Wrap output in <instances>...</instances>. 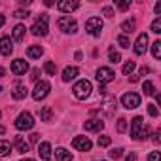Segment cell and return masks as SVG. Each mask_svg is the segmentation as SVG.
Instances as JSON below:
<instances>
[{"label":"cell","mask_w":161,"mask_h":161,"mask_svg":"<svg viewBox=\"0 0 161 161\" xmlns=\"http://www.w3.org/2000/svg\"><path fill=\"white\" fill-rule=\"evenodd\" d=\"M21 161H34V159H31V157H27V159H21Z\"/></svg>","instance_id":"cell-53"},{"label":"cell","mask_w":161,"mask_h":161,"mask_svg":"<svg viewBox=\"0 0 161 161\" xmlns=\"http://www.w3.org/2000/svg\"><path fill=\"white\" fill-rule=\"evenodd\" d=\"M49 91H51L49 82H46V80H42V82H36L34 91H32V99H34V101H42V99H46V97L49 95Z\"/></svg>","instance_id":"cell-3"},{"label":"cell","mask_w":161,"mask_h":161,"mask_svg":"<svg viewBox=\"0 0 161 161\" xmlns=\"http://www.w3.org/2000/svg\"><path fill=\"white\" fill-rule=\"evenodd\" d=\"M38 76H40V70H38V68H32V72H31V80H32V82H38Z\"/></svg>","instance_id":"cell-42"},{"label":"cell","mask_w":161,"mask_h":161,"mask_svg":"<svg viewBox=\"0 0 161 161\" xmlns=\"http://www.w3.org/2000/svg\"><path fill=\"white\" fill-rule=\"evenodd\" d=\"M27 70H29V63H27V61H23V59H15V61L12 63V72H14L15 76H23Z\"/></svg>","instance_id":"cell-13"},{"label":"cell","mask_w":161,"mask_h":161,"mask_svg":"<svg viewBox=\"0 0 161 161\" xmlns=\"http://www.w3.org/2000/svg\"><path fill=\"white\" fill-rule=\"evenodd\" d=\"M142 91H144L146 95H155V93H157V91H155V87H153V84H152V82H148V80L142 84Z\"/></svg>","instance_id":"cell-27"},{"label":"cell","mask_w":161,"mask_h":161,"mask_svg":"<svg viewBox=\"0 0 161 161\" xmlns=\"http://www.w3.org/2000/svg\"><path fill=\"white\" fill-rule=\"evenodd\" d=\"M119 10H127V8H131V0H125V2H119V0H116L114 2Z\"/></svg>","instance_id":"cell-38"},{"label":"cell","mask_w":161,"mask_h":161,"mask_svg":"<svg viewBox=\"0 0 161 161\" xmlns=\"http://www.w3.org/2000/svg\"><path fill=\"white\" fill-rule=\"evenodd\" d=\"M0 91H2V87H0Z\"/></svg>","instance_id":"cell-54"},{"label":"cell","mask_w":161,"mask_h":161,"mask_svg":"<svg viewBox=\"0 0 161 161\" xmlns=\"http://www.w3.org/2000/svg\"><path fill=\"white\" fill-rule=\"evenodd\" d=\"M38 153H40V157L42 159H49V155H51V144L49 142H42L40 146H38Z\"/></svg>","instance_id":"cell-19"},{"label":"cell","mask_w":161,"mask_h":161,"mask_svg":"<svg viewBox=\"0 0 161 161\" xmlns=\"http://www.w3.org/2000/svg\"><path fill=\"white\" fill-rule=\"evenodd\" d=\"M108 57H110V63H114V64L121 61V55H119L114 47H110V49H108Z\"/></svg>","instance_id":"cell-29"},{"label":"cell","mask_w":161,"mask_h":161,"mask_svg":"<svg viewBox=\"0 0 161 161\" xmlns=\"http://www.w3.org/2000/svg\"><path fill=\"white\" fill-rule=\"evenodd\" d=\"M47 21H49V15L47 14H40L38 15V19H36V23L32 25V34L34 36H46L47 34Z\"/></svg>","instance_id":"cell-2"},{"label":"cell","mask_w":161,"mask_h":161,"mask_svg":"<svg viewBox=\"0 0 161 161\" xmlns=\"http://www.w3.org/2000/svg\"><path fill=\"white\" fill-rule=\"evenodd\" d=\"M0 53L4 57H10L14 53V42L10 40V36H2L0 38Z\"/></svg>","instance_id":"cell-12"},{"label":"cell","mask_w":161,"mask_h":161,"mask_svg":"<svg viewBox=\"0 0 161 161\" xmlns=\"http://www.w3.org/2000/svg\"><path fill=\"white\" fill-rule=\"evenodd\" d=\"M12 153V144L8 140H0V157H6Z\"/></svg>","instance_id":"cell-25"},{"label":"cell","mask_w":161,"mask_h":161,"mask_svg":"<svg viewBox=\"0 0 161 161\" xmlns=\"http://www.w3.org/2000/svg\"><path fill=\"white\" fill-rule=\"evenodd\" d=\"M72 146H74L76 150H80V152H89L93 144H91V140H89L87 136H74Z\"/></svg>","instance_id":"cell-10"},{"label":"cell","mask_w":161,"mask_h":161,"mask_svg":"<svg viewBox=\"0 0 161 161\" xmlns=\"http://www.w3.org/2000/svg\"><path fill=\"white\" fill-rule=\"evenodd\" d=\"M136 68V63L135 61H127L125 63V66H123V74L125 76H129V74H133V70Z\"/></svg>","instance_id":"cell-31"},{"label":"cell","mask_w":161,"mask_h":161,"mask_svg":"<svg viewBox=\"0 0 161 161\" xmlns=\"http://www.w3.org/2000/svg\"><path fill=\"white\" fill-rule=\"evenodd\" d=\"M148 114H150L152 118H157V114H159V112H157V106H155V104H148Z\"/></svg>","instance_id":"cell-39"},{"label":"cell","mask_w":161,"mask_h":161,"mask_svg":"<svg viewBox=\"0 0 161 161\" xmlns=\"http://www.w3.org/2000/svg\"><path fill=\"white\" fill-rule=\"evenodd\" d=\"M148 161H161V153L155 150V152H152L150 155H148Z\"/></svg>","instance_id":"cell-41"},{"label":"cell","mask_w":161,"mask_h":161,"mask_svg":"<svg viewBox=\"0 0 161 161\" xmlns=\"http://www.w3.org/2000/svg\"><path fill=\"white\" fill-rule=\"evenodd\" d=\"M152 32L153 34H159L161 32V17H155L153 23H152Z\"/></svg>","instance_id":"cell-33"},{"label":"cell","mask_w":161,"mask_h":161,"mask_svg":"<svg viewBox=\"0 0 161 161\" xmlns=\"http://www.w3.org/2000/svg\"><path fill=\"white\" fill-rule=\"evenodd\" d=\"M129 82H131V84H135V82H138V76H133V74H131V76H129Z\"/></svg>","instance_id":"cell-48"},{"label":"cell","mask_w":161,"mask_h":161,"mask_svg":"<svg viewBox=\"0 0 161 161\" xmlns=\"http://www.w3.org/2000/svg\"><path fill=\"white\" fill-rule=\"evenodd\" d=\"M4 23H6V17H4L2 14H0V27H4Z\"/></svg>","instance_id":"cell-50"},{"label":"cell","mask_w":161,"mask_h":161,"mask_svg":"<svg viewBox=\"0 0 161 161\" xmlns=\"http://www.w3.org/2000/svg\"><path fill=\"white\" fill-rule=\"evenodd\" d=\"M55 157H57V161H72V153L68 150H64V148H57Z\"/></svg>","instance_id":"cell-21"},{"label":"cell","mask_w":161,"mask_h":161,"mask_svg":"<svg viewBox=\"0 0 161 161\" xmlns=\"http://www.w3.org/2000/svg\"><path fill=\"white\" fill-rule=\"evenodd\" d=\"M140 129H142V118L136 116V118H133V121H131V138H138Z\"/></svg>","instance_id":"cell-15"},{"label":"cell","mask_w":161,"mask_h":161,"mask_svg":"<svg viewBox=\"0 0 161 161\" xmlns=\"http://www.w3.org/2000/svg\"><path fill=\"white\" fill-rule=\"evenodd\" d=\"M155 14H157V15L161 14V2H157V4H155Z\"/></svg>","instance_id":"cell-49"},{"label":"cell","mask_w":161,"mask_h":161,"mask_svg":"<svg viewBox=\"0 0 161 161\" xmlns=\"http://www.w3.org/2000/svg\"><path fill=\"white\" fill-rule=\"evenodd\" d=\"M135 27H136V21H135V19H127V21L121 23V31H123L125 34H131V32L135 31Z\"/></svg>","instance_id":"cell-24"},{"label":"cell","mask_w":161,"mask_h":161,"mask_svg":"<svg viewBox=\"0 0 161 161\" xmlns=\"http://www.w3.org/2000/svg\"><path fill=\"white\" fill-rule=\"evenodd\" d=\"M146 74H150V66H142L140 68V76H146Z\"/></svg>","instance_id":"cell-45"},{"label":"cell","mask_w":161,"mask_h":161,"mask_svg":"<svg viewBox=\"0 0 161 161\" xmlns=\"http://www.w3.org/2000/svg\"><path fill=\"white\" fill-rule=\"evenodd\" d=\"M6 133V127H2V125H0V135H4Z\"/></svg>","instance_id":"cell-52"},{"label":"cell","mask_w":161,"mask_h":161,"mask_svg":"<svg viewBox=\"0 0 161 161\" xmlns=\"http://www.w3.org/2000/svg\"><path fill=\"white\" fill-rule=\"evenodd\" d=\"M32 125H34V118L29 112H21L15 119V127L19 131H29V129H32Z\"/></svg>","instance_id":"cell-5"},{"label":"cell","mask_w":161,"mask_h":161,"mask_svg":"<svg viewBox=\"0 0 161 161\" xmlns=\"http://www.w3.org/2000/svg\"><path fill=\"white\" fill-rule=\"evenodd\" d=\"M2 76H6V70H4L2 66H0V78H2Z\"/></svg>","instance_id":"cell-51"},{"label":"cell","mask_w":161,"mask_h":161,"mask_svg":"<svg viewBox=\"0 0 161 161\" xmlns=\"http://www.w3.org/2000/svg\"><path fill=\"white\" fill-rule=\"evenodd\" d=\"M97 142H99V146H103V148H106V146H110V136H108V135H101Z\"/></svg>","instance_id":"cell-35"},{"label":"cell","mask_w":161,"mask_h":161,"mask_svg":"<svg viewBox=\"0 0 161 161\" xmlns=\"http://www.w3.org/2000/svg\"><path fill=\"white\" fill-rule=\"evenodd\" d=\"M116 129H118V133H125L127 131V119L125 118H119L118 123H116Z\"/></svg>","instance_id":"cell-32"},{"label":"cell","mask_w":161,"mask_h":161,"mask_svg":"<svg viewBox=\"0 0 161 161\" xmlns=\"http://www.w3.org/2000/svg\"><path fill=\"white\" fill-rule=\"evenodd\" d=\"M15 148H17L19 153H27L31 146H29V142L23 140V136H15Z\"/></svg>","instance_id":"cell-23"},{"label":"cell","mask_w":161,"mask_h":161,"mask_svg":"<svg viewBox=\"0 0 161 161\" xmlns=\"http://www.w3.org/2000/svg\"><path fill=\"white\" fill-rule=\"evenodd\" d=\"M121 104H123V108H127V110H133V108H138L140 106V95H136V93H125L123 97H121Z\"/></svg>","instance_id":"cell-7"},{"label":"cell","mask_w":161,"mask_h":161,"mask_svg":"<svg viewBox=\"0 0 161 161\" xmlns=\"http://www.w3.org/2000/svg\"><path fill=\"white\" fill-rule=\"evenodd\" d=\"M91 91H93V87H91V82H89V80H80V82H76L74 87H72L74 97L80 99V101L87 99V97L91 95Z\"/></svg>","instance_id":"cell-1"},{"label":"cell","mask_w":161,"mask_h":161,"mask_svg":"<svg viewBox=\"0 0 161 161\" xmlns=\"http://www.w3.org/2000/svg\"><path fill=\"white\" fill-rule=\"evenodd\" d=\"M108 153H110V157H112V159H119V157L123 155V150H121V148H112Z\"/></svg>","instance_id":"cell-36"},{"label":"cell","mask_w":161,"mask_h":161,"mask_svg":"<svg viewBox=\"0 0 161 161\" xmlns=\"http://www.w3.org/2000/svg\"><path fill=\"white\" fill-rule=\"evenodd\" d=\"M103 127H104V121H101V119H89V121L84 123L86 131H101Z\"/></svg>","instance_id":"cell-16"},{"label":"cell","mask_w":161,"mask_h":161,"mask_svg":"<svg viewBox=\"0 0 161 161\" xmlns=\"http://www.w3.org/2000/svg\"><path fill=\"white\" fill-rule=\"evenodd\" d=\"M27 95H29V89H27L25 86H21V84H19V86H15V89L12 91V97H14L15 101H21V99H25Z\"/></svg>","instance_id":"cell-17"},{"label":"cell","mask_w":161,"mask_h":161,"mask_svg":"<svg viewBox=\"0 0 161 161\" xmlns=\"http://www.w3.org/2000/svg\"><path fill=\"white\" fill-rule=\"evenodd\" d=\"M25 32H27V27L25 25H15L14 27V40L15 42H23V38H25Z\"/></svg>","instance_id":"cell-18"},{"label":"cell","mask_w":161,"mask_h":161,"mask_svg":"<svg viewBox=\"0 0 161 161\" xmlns=\"http://www.w3.org/2000/svg\"><path fill=\"white\" fill-rule=\"evenodd\" d=\"M40 118H42V121H51L53 119V110H51V106H44L42 108V112H40Z\"/></svg>","instance_id":"cell-26"},{"label":"cell","mask_w":161,"mask_h":161,"mask_svg":"<svg viewBox=\"0 0 161 161\" xmlns=\"http://www.w3.org/2000/svg\"><path fill=\"white\" fill-rule=\"evenodd\" d=\"M44 70H46L49 76H55V72H57V64H55L53 61H47V63L44 64Z\"/></svg>","instance_id":"cell-30"},{"label":"cell","mask_w":161,"mask_h":161,"mask_svg":"<svg viewBox=\"0 0 161 161\" xmlns=\"http://www.w3.org/2000/svg\"><path fill=\"white\" fill-rule=\"evenodd\" d=\"M31 14L27 12V10H15V14H14V17H17V19H27Z\"/></svg>","instance_id":"cell-37"},{"label":"cell","mask_w":161,"mask_h":161,"mask_svg":"<svg viewBox=\"0 0 161 161\" xmlns=\"http://www.w3.org/2000/svg\"><path fill=\"white\" fill-rule=\"evenodd\" d=\"M118 42H119L121 47H131V42H129V38H127L125 34H119V36H118Z\"/></svg>","instance_id":"cell-34"},{"label":"cell","mask_w":161,"mask_h":161,"mask_svg":"<svg viewBox=\"0 0 161 161\" xmlns=\"http://www.w3.org/2000/svg\"><path fill=\"white\" fill-rule=\"evenodd\" d=\"M114 78H116V74H114V70H112V68L101 66V68L97 70V80H99V84H101V86L114 82Z\"/></svg>","instance_id":"cell-8"},{"label":"cell","mask_w":161,"mask_h":161,"mask_svg":"<svg viewBox=\"0 0 161 161\" xmlns=\"http://www.w3.org/2000/svg\"><path fill=\"white\" fill-rule=\"evenodd\" d=\"M0 116H2V114H0Z\"/></svg>","instance_id":"cell-55"},{"label":"cell","mask_w":161,"mask_h":161,"mask_svg":"<svg viewBox=\"0 0 161 161\" xmlns=\"http://www.w3.org/2000/svg\"><path fill=\"white\" fill-rule=\"evenodd\" d=\"M27 55H29L31 59H40V57L44 55V49H42L40 46H31V47L27 49Z\"/></svg>","instance_id":"cell-22"},{"label":"cell","mask_w":161,"mask_h":161,"mask_svg":"<svg viewBox=\"0 0 161 161\" xmlns=\"http://www.w3.org/2000/svg\"><path fill=\"white\" fill-rule=\"evenodd\" d=\"M148 34L146 32H142L138 38H136V44H135V53L136 55H144L146 53V49H148Z\"/></svg>","instance_id":"cell-11"},{"label":"cell","mask_w":161,"mask_h":161,"mask_svg":"<svg viewBox=\"0 0 161 161\" xmlns=\"http://www.w3.org/2000/svg\"><path fill=\"white\" fill-rule=\"evenodd\" d=\"M57 25H59V29H61L63 32H70V34H74V32L78 31V23H76V19H72V17H68V15L61 17V19L57 21Z\"/></svg>","instance_id":"cell-6"},{"label":"cell","mask_w":161,"mask_h":161,"mask_svg":"<svg viewBox=\"0 0 161 161\" xmlns=\"http://www.w3.org/2000/svg\"><path fill=\"white\" fill-rule=\"evenodd\" d=\"M152 53H153L155 59H161V42H159V40H155V42L152 44Z\"/></svg>","instance_id":"cell-28"},{"label":"cell","mask_w":161,"mask_h":161,"mask_svg":"<svg viewBox=\"0 0 161 161\" xmlns=\"http://www.w3.org/2000/svg\"><path fill=\"white\" fill-rule=\"evenodd\" d=\"M78 76V68L76 66H66L63 70V82H70V80H74Z\"/></svg>","instance_id":"cell-20"},{"label":"cell","mask_w":161,"mask_h":161,"mask_svg":"<svg viewBox=\"0 0 161 161\" xmlns=\"http://www.w3.org/2000/svg\"><path fill=\"white\" fill-rule=\"evenodd\" d=\"M103 14H104L106 17H112V15H114V10H112V8H103Z\"/></svg>","instance_id":"cell-44"},{"label":"cell","mask_w":161,"mask_h":161,"mask_svg":"<svg viewBox=\"0 0 161 161\" xmlns=\"http://www.w3.org/2000/svg\"><path fill=\"white\" fill-rule=\"evenodd\" d=\"M127 161H136V153H135V152H131V153L127 155Z\"/></svg>","instance_id":"cell-47"},{"label":"cell","mask_w":161,"mask_h":161,"mask_svg":"<svg viewBox=\"0 0 161 161\" xmlns=\"http://www.w3.org/2000/svg\"><path fill=\"white\" fill-rule=\"evenodd\" d=\"M159 136H161V133H159V131H157V133H155V135H153V138H152V140H153V142H155V144H159V140H161V138H159Z\"/></svg>","instance_id":"cell-46"},{"label":"cell","mask_w":161,"mask_h":161,"mask_svg":"<svg viewBox=\"0 0 161 161\" xmlns=\"http://www.w3.org/2000/svg\"><path fill=\"white\" fill-rule=\"evenodd\" d=\"M29 140H31V144H38V140H40V135H38V133H32V135L29 136Z\"/></svg>","instance_id":"cell-43"},{"label":"cell","mask_w":161,"mask_h":161,"mask_svg":"<svg viewBox=\"0 0 161 161\" xmlns=\"http://www.w3.org/2000/svg\"><path fill=\"white\" fill-rule=\"evenodd\" d=\"M101 110L104 112L106 118H112L114 112H116V99H114L112 95H104V101H103V104H101Z\"/></svg>","instance_id":"cell-9"},{"label":"cell","mask_w":161,"mask_h":161,"mask_svg":"<svg viewBox=\"0 0 161 161\" xmlns=\"http://www.w3.org/2000/svg\"><path fill=\"white\" fill-rule=\"evenodd\" d=\"M103 27H104V23H103L101 17H89V19L86 21V31H87V34H91V36H101Z\"/></svg>","instance_id":"cell-4"},{"label":"cell","mask_w":161,"mask_h":161,"mask_svg":"<svg viewBox=\"0 0 161 161\" xmlns=\"http://www.w3.org/2000/svg\"><path fill=\"white\" fill-rule=\"evenodd\" d=\"M57 8H59V12H63V14H70V12H74L76 8H80V2H70V0H63V2H59V4H57Z\"/></svg>","instance_id":"cell-14"},{"label":"cell","mask_w":161,"mask_h":161,"mask_svg":"<svg viewBox=\"0 0 161 161\" xmlns=\"http://www.w3.org/2000/svg\"><path fill=\"white\" fill-rule=\"evenodd\" d=\"M150 131H152V129H150V127L146 125V127H144V129L140 131V135H138V138H142V140H146V138L150 136Z\"/></svg>","instance_id":"cell-40"}]
</instances>
